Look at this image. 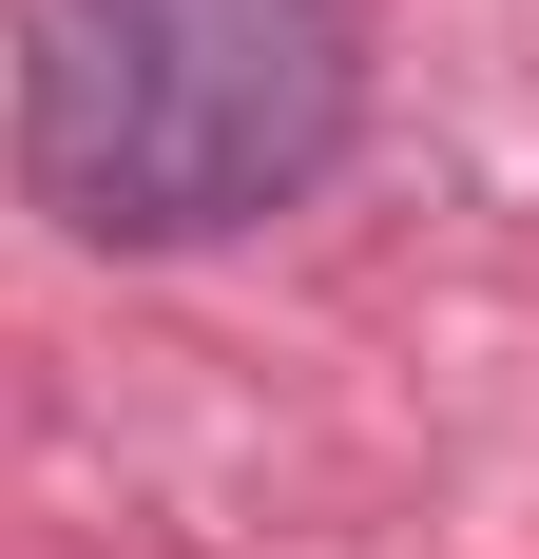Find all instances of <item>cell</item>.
<instances>
[{"instance_id": "obj_1", "label": "cell", "mask_w": 539, "mask_h": 559, "mask_svg": "<svg viewBox=\"0 0 539 559\" xmlns=\"http://www.w3.org/2000/svg\"><path fill=\"white\" fill-rule=\"evenodd\" d=\"M367 116V0H39L20 174L97 251H213L327 193Z\"/></svg>"}]
</instances>
